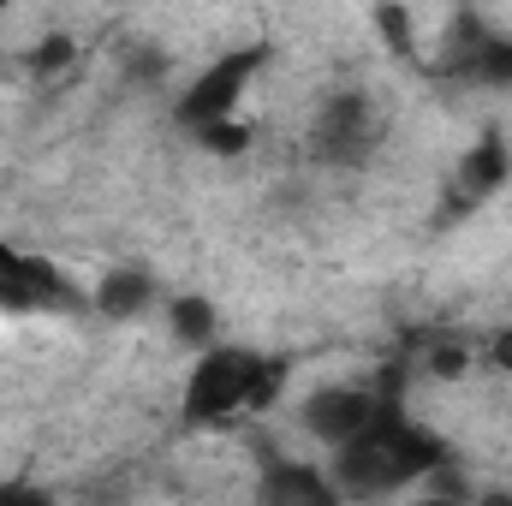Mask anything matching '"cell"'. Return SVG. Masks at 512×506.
Here are the masks:
<instances>
[{"label": "cell", "mask_w": 512, "mask_h": 506, "mask_svg": "<svg viewBox=\"0 0 512 506\" xmlns=\"http://www.w3.org/2000/svg\"><path fill=\"white\" fill-rule=\"evenodd\" d=\"M447 459H453L447 441H441L435 429L411 423V417L399 411V393H387L382 411H376L352 441L334 447L328 477H334L340 501H387V495H399V489H417V483H423L435 465H447Z\"/></svg>", "instance_id": "1"}, {"label": "cell", "mask_w": 512, "mask_h": 506, "mask_svg": "<svg viewBox=\"0 0 512 506\" xmlns=\"http://www.w3.org/2000/svg\"><path fill=\"white\" fill-rule=\"evenodd\" d=\"M286 387V364L262 358L251 346H203L185 376V423L191 429H233L251 411H268Z\"/></svg>", "instance_id": "2"}, {"label": "cell", "mask_w": 512, "mask_h": 506, "mask_svg": "<svg viewBox=\"0 0 512 506\" xmlns=\"http://www.w3.org/2000/svg\"><path fill=\"white\" fill-rule=\"evenodd\" d=\"M262 66H268V42L221 54L215 66H203V72L185 84V96L173 102V120H179L185 131L209 126V120H233V114H239V102L251 96V84L262 78Z\"/></svg>", "instance_id": "3"}, {"label": "cell", "mask_w": 512, "mask_h": 506, "mask_svg": "<svg viewBox=\"0 0 512 506\" xmlns=\"http://www.w3.org/2000/svg\"><path fill=\"white\" fill-rule=\"evenodd\" d=\"M376 143H382V114H376V102L364 90L328 96L322 114H316V126H310V155L322 167H340V173L364 167L376 155Z\"/></svg>", "instance_id": "4"}, {"label": "cell", "mask_w": 512, "mask_h": 506, "mask_svg": "<svg viewBox=\"0 0 512 506\" xmlns=\"http://www.w3.org/2000/svg\"><path fill=\"white\" fill-rule=\"evenodd\" d=\"M405 381H393V370H387L382 387H352V381H334V387H316V393H304V405H298V417H304V429L334 453L340 441H352L376 411H382L387 393H399Z\"/></svg>", "instance_id": "5"}, {"label": "cell", "mask_w": 512, "mask_h": 506, "mask_svg": "<svg viewBox=\"0 0 512 506\" xmlns=\"http://www.w3.org/2000/svg\"><path fill=\"white\" fill-rule=\"evenodd\" d=\"M0 286L12 298V310H60V304H78V286L66 268H54L48 256L18 251L0 239Z\"/></svg>", "instance_id": "6"}, {"label": "cell", "mask_w": 512, "mask_h": 506, "mask_svg": "<svg viewBox=\"0 0 512 506\" xmlns=\"http://www.w3.org/2000/svg\"><path fill=\"white\" fill-rule=\"evenodd\" d=\"M447 72L483 90H512V36H495L471 18H459V30L447 36Z\"/></svg>", "instance_id": "7"}, {"label": "cell", "mask_w": 512, "mask_h": 506, "mask_svg": "<svg viewBox=\"0 0 512 506\" xmlns=\"http://www.w3.org/2000/svg\"><path fill=\"white\" fill-rule=\"evenodd\" d=\"M512 179V149H507V137H477L465 155H459V167H453V215H465V209H477V203H489L501 185Z\"/></svg>", "instance_id": "8"}, {"label": "cell", "mask_w": 512, "mask_h": 506, "mask_svg": "<svg viewBox=\"0 0 512 506\" xmlns=\"http://www.w3.org/2000/svg\"><path fill=\"white\" fill-rule=\"evenodd\" d=\"M161 304V280L149 274V268H108L102 280H96V292H90V310L96 316H108V322H137V316H149Z\"/></svg>", "instance_id": "9"}, {"label": "cell", "mask_w": 512, "mask_h": 506, "mask_svg": "<svg viewBox=\"0 0 512 506\" xmlns=\"http://www.w3.org/2000/svg\"><path fill=\"white\" fill-rule=\"evenodd\" d=\"M256 501H268V506H334L340 489H334L328 471H310V465H298V459H268V471H262V483H256Z\"/></svg>", "instance_id": "10"}, {"label": "cell", "mask_w": 512, "mask_h": 506, "mask_svg": "<svg viewBox=\"0 0 512 506\" xmlns=\"http://www.w3.org/2000/svg\"><path fill=\"white\" fill-rule=\"evenodd\" d=\"M167 328H173V340H179V346L203 352V346H215V304H209V298H197V292L167 298Z\"/></svg>", "instance_id": "11"}, {"label": "cell", "mask_w": 512, "mask_h": 506, "mask_svg": "<svg viewBox=\"0 0 512 506\" xmlns=\"http://www.w3.org/2000/svg\"><path fill=\"white\" fill-rule=\"evenodd\" d=\"M191 137H197V149H209V155H245V149H251V126H239V114H233V120H209V126H197Z\"/></svg>", "instance_id": "12"}, {"label": "cell", "mask_w": 512, "mask_h": 506, "mask_svg": "<svg viewBox=\"0 0 512 506\" xmlns=\"http://www.w3.org/2000/svg\"><path fill=\"white\" fill-rule=\"evenodd\" d=\"M72 60H78L72 36H66V30H54V36H42V42H36V54H30V72H36V78H54V72H66Z\"/></svg>", "instance_id": "13"}, {"label": "cell", "mask_w": 512, "mask_h": 506, "mask_svg": "<svg viewBox=\"0 0 512 506\" xmlns=\"http://www.w3.org/2000/svg\"><path fill=\"white\" fill-rule=\"evenodd\" d=\"M429 376H441V381H459L465 370H471V352L459 346V340H441V346H429Z\"/></svg>", "instance_id": "14"}, {"label": "cell", "mask_w": 512, "mask_h": 506, "mask_svg": "<svg viewBox=\"0 0 512 506\" xmlns=\"http://www.w3.org/2000/svg\"><path fill=\"white\" fill-rule=\"evenodd\" d=\"M376 24H382V42L393 48V54H411V42H417V36H411V12H405V6H393V0H387L382 12H376Z\"/></svg>", "instance_id": "15"}, {"label": "cell", "mask_w": 512, "mask_h": 506, "mask_svg": "<svg viewBox=\"0 0 512 506\" xmlns=\"http://www.w3.org/2000/svg\"><path fill=\"white\" fill-rule=\"evenodd\" d=\"M489 364H495L501 376H512V322H507V328H495V334H489Z\"/></svg>", "instance_id": "16"}, {"label": "cell", "mask_w": 512, "mask_h": 506, "mask_svg": "<svg viewBox=\"0 0 512 506\" xmlns=\"http://www.w3.org/2000/svg\"><path fill=\"white\" fill-rule=\"evenodd\" d=\"M6 12H12V0H0V30H6Z\"/></svg>", "instance_id": "17"}, {"label": "cell", "mask_w": 512, "mask_h": 506, "mask_svg": "<svg viewBox=\"0 0 512 506\" xmlns=\"http://www.w3.org/2000/svg\"><path fill=\"white\" fill-rule=\"evenodd\" d=\"M0 310H12V298H6V286H0Z\"/></svg>", "instance_id": "18"}]
</instances>
